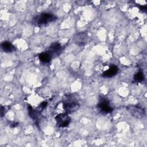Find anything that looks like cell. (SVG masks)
Instances as JSON below:
<instances>
[{"mask_svg": "<svg viewBox=\"0 0 147 147\" xmlns=\"http://www.w3.org/2000/svg\"><path fill=\"white\" fill-rule=\"evenodd\" d=\"M57 17L52 13H42L33 17L32 23L36 26H42L55 21Z\"/></svg>", "mask_w": 147, "mask_h": 147, "instance_id": "1", "label": "cell"}, {"mask_svg": "<svg viewBox=\"0 0 147 147\" xmlns=\"http://www.w3.org/2000/svg\"><path fill=\"white\" fill-rule=\"evenodd\" d=\"M38 58L41 62L44 63H47L51 61L52 57L47 52H42L39 55Z\"/></svg>", "mask_w": 147, "mask_h": 147, "instance_id": "10", "label": "cell"}, {"mask_svg": "<svg viewBox=\"0 0 147 147\" xmlns=\"http://www.w3.org/2000/svg\"><path fill=\"white\" fill-rule=\"evenodd\" d=\"M100 110L105 113H110L113 111V109L110 106L109 102L106 99L102 100L98 105Z\"/></svg>", "mask_w": 147, "mask_h": 147, "instance_id": "6", "label": "cell"}, {"mask_svg": "<svg viewBox=\"0 0 147 147\" xmlns=\"http://www.w3.org/2000/svg\"><path fill=\"white\" fill-rule=\"evenodd\" d=\"M61 51V46L60 44L55 42L52 44L48 49L47 53L51 57L58 56Z\"/></svg>", "mask_w": 147, "mask_h": 147, "instance_id": "5", "label": "cell"}, {"mask_svg": "<svg viewBox=\"0 0 147 147\" xmlns=\"http://www.w3.org/2000/svg\"><path fill=\"white\" fill-rule=\"evenodd\" d=\"M79 107V103L75 101H65L63 104V108L67 114L76 111Z\"/></svg>", "mask_w": 147, "mask_h": 147, "instance_id": "3", "label": "cell"}, {"mask_svg": "<svg viewBox=\"0 0 147 147\" xmlns=\"http://www.w3.org/2000/svg\"><path fill=\"white\" fill-rule=\"evenodd\" d=\"M47 102H43L40 105V107H41V109H44L47 107Z\"/></svg>", "mask_w": 147, "mask_h": 147, "instance_id": "12", "label": "cell"}, {"mask_svg": "<svg viewBox=\"0 0 147 147\" xmlns=\"http://www.w3.org/2000/svg\"><path fill=\"white\" fill-rule=\"evenodd\" d=\"M134 79L137 82H141L144 79V75L142 72H138L135 74L134 76Z\"/></svg>", "mask_w": 147, "mask_h": 147, "instance_id": "11", "label": "cell"}, {"mask_svg": "<svg viewBox=\"0 0 147 147\" xmlns=\"http://www.w3.org/2000/svg\"><path fill=\"white\" fill-rule=\"evenodd\" d=\"M118 71V68L115 65H111L109 69L105 71L103 74L102 76L105 78H111L115 76Z\"/></svg>", "mask_w": 147, "mask_h": 147, "instance_id": "8", "label": "cell"}, {"mask_svg": "<svg viewBox=\"0 0 147 147\" xmlns=\"http://www.w3.org/2000/svg\"><path fill=\"white\" fill-rule=\"evenodd\" d=\"M88 38V35L85 33H80L79 34H77V35L75 37L74 40L75 42L79 45H82L84 44Z\"/></svg>", "mask_w": 147, "mask_h": 147, "instance_id": "7", "label": "cell"}, {"mask_svg": "<svg viewBox=\"0 0 147 147\" xmlns=\"http://www.w3.org/2000/svg\"><path fill=\"white\" fill-rule=\"evenodd\" d=\"M55 119L57 125L60 127H67L71 121V118L67 114H59L56 116Z\"/></svg>", "mask_w": 147, "mask_h": 147, "instance_id": "2", "label": "cell"}, {"mask_svg": "<svg viewBox=\"0 0 147 147\" xmlns=\"http://www.w3.org/2000/svg\"><path fill=\"white\" fill-rule=\"evenodd\" d=\"M18 123H13L11 124L10 126H11V127H15L17 126H18Z\"/></svg>", "mask_w": 147, "mask_h": 147, "instance_id": "14", "label": "cell"}, {"mask_svg": "<svg viewBox=\"0 0 147 147\" xmlns=\"http://www.w3.org/2000/svg\"><path fill=\"white\" fill-rule=\"evenodd\" d=\"M1 48L2 50L5 52H11L14 51L15 48L8 41H4L1 44Z\"/></svg>", "mask_w": 147, "mask_h": 147, "instance_id": "9", "label": "cell"}, {"mask_svg": "<svg viewBox=\"0 0 147 147\" xmlns=\"http://www.w3.org/2000/svg\"><path fill=\"white\" fill-rule=\"evenodd\" d=\"M140 9L142 11H146V6L145 5V6H141L140 7Z\"/></svg>", "mask_w": 147, "mask_h": 147, "instance_id": "13", "label": "cell"}, {"mask_svg": "<svg viewBox=\"0 0 147 147\" xmlns=\"http://www.w3.org/2000/svg\"><path fill=\"white\" fill-rule=\"evenodd\" d=\"M127 109L133 116L137 118H140L144 115V110L140 106L135 105L130 106L127 107Z\"/></svg>", "mask_w": 147, "mask_h": 147, "instance_id": "4", "label": "cell"}]
</instances>
